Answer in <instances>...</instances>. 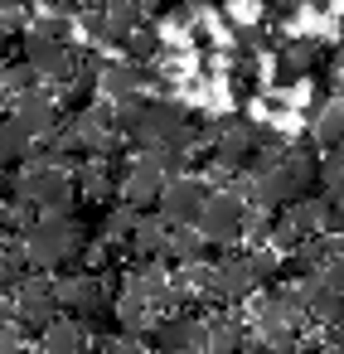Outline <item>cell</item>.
<instances>
[{"instance_id": "29", "label": "cell", "mask_w": 344, "mask_h": 354, "mask_svg": "<svg viewBox=\"0 0 344 354\" xmlns=\"http://www.w3.org/2000/svg\"><path fill=\"white\" fill-rule=\"evenodd\" d=\"M305 243V233L286 218V214H276V228H271V252H296Z\"/></svg>"}, {"instance_id": "18", "label": "cell", "mask_w": 344, "mask_h": 354, "mask_svg": "<svg viewBox=\"0 0 344 354\" xmlns=\"http://www.w3.org/2000/svg\"><path fill=\"white\" fill-rule=\"evenodd\" d=\"M35 354H88V330L68 315H59L49 330H39V344Z\"/></svg>"}, {"instance_id": "37", "label": "cell", "mask_w": 344, "mask_h": 354, "mask_svg": "<svg viewBox=\"0 0 344 354\" xmlns=\"http://www.w3.org/2000/svg\"><path fill=\"white\" fill-rule=\"evenodd\" d=\"M0 49H6V35H0Z\"/></svg>"}, {"instance_id": "36", "label": "cell", "mask_w": 344, "mask_h": 354, "mask_svg": "<svg viewBox=\"0 0 344 354\" xmlns=\"http://www.w3.org/2000/svg\"><path fill=\"white\" fill-rule=\"evenodd\" d=\"M238 354H267V349H262V344H257V339H247V344H242V349H238Z\"/></svg>"}, {"instance_id": "35", "label": "cell", "mask_w": 344, "mask_h": 354, "mask_svg": "<svg viewBox=\"0 0 344 354\" xmlns=\"http://www.w3.org/2000/svg\"><path fill=\"white\" fill-rule=\"evenodd\" d=\"M329 68H334V73H339V78H344V44H339V49H334V54H329Z\"/></svg>"}, {"instance_id": "12", "label": "cell", "mask_w": 344, "mask_h": 354, "mask_svg": "<svg viewBox=\"0 0 344 354\" xmlns=\"http://www.w3.org/2000/svg\"><path fill=\"white\" fill-rule=\"evenodd\" d=\"M339 257H344V238L315 233V238H305V243L291 252L286 272H291V281H296V277H325V272H329V262H339Z\"/></svg>"}, {"instance_id": "28", "label": "cell", "mask_w": 344, "mask_h": 354, "mask_svg": "<svg viewBox=\"0 0 344 354\" xmlns=\"http://www.w3.org/2000/svg\"><path fill=\"white\" fill-rule=\"evenodd\" d=\"M78 30H83V39H88V49H117V35H112V25H107V10L97 6H88L83 15H78Z\"/></svg>"}, {"instance_id": "30", "label": "cell", "mask_w": 344, "mask_h": 354, "mask_svg": "<svg viewBox=\"0 0 344 354\" xmlns=\"http://www.w3.org/2000/svg\"><path fill=\"white\" fill-rule=\"evenodd\" d=\"M0 354H30V330L15 320L6 335H0Z\"/></svg>"}, {"instance_id": "7", "label": "cell", "mask_w": 344, "mask_h": 354, "mask_svg": "<svg viewBox=\"0 0 344 354\" xmlns=\"http://www.w3.org/2000/svg\"><path fill=\"white\" fill-rule=\"evenodd\" d=\"M6 117L20 127V131H30L35 141L39 136H54L64 122H59V97L49 93V88H25V93H15L10 97V107H6Z\"/></svg>"}, {"instance_id": "33", "label": "cell", "mask_w": 344, "mask_h": 354, "mask_svg": "<svg viewBox=\"0 0 344 354\" xmlns=\"http://www.w3.org/2000/svg\"><path fill=\"white\" fill-rule=\"evenodd\" d=\"M10 325H15V301H10V296H0V335H6Z\"/></svg>"}, {"instance_id": "26", "label": "cell", "mask_w": 344, "mask_h": 354, "mask_svg": "<svg viewBox=\"0 0 344 354\" xmlns=\"http://www.w3.org/2000/svg\"><path fill=\"white\" fill-rule=\"evenodd\" d=\"M30 131H20L10 117L0 122V170H15V165H25V156H30Z\"/></svg>"}, {"instance_id": "10", "label": "cell", "mask_w": 344, "mask_h": 354, "mask_svg": "<svg viewBox=\"0 0 344 354\" xmlns=\"http://www.w3.org/2000/svg\"><path fill=\"white\" fill-rule=\"evenodd\" d=\"M25 44V64L35 68V78L39 83H68L73 73H78V54H73V44H44V39H20Z\"/></svg>"}, {"instance_id": "24", "label": "cell", "mask_w": 344, "mask_h": 354, "mask_svg": "<svg viewBox=\"0 0 344 354\" xmlns=\"http://www.w3.org/2000/svg\"><path fill=\"white\" fill-rule=\"evenodd\" d=\"M107 25H112V35H117V49L131 39V30H141L146 25V6L141 0H107Z\"/></svg>"}, {"instance_id": "15", "label": "cell", "mask_w": 344, "mask_h": 354, "mask_svg": "<svg viewBox=\"0 0 344 354\" xmlns=\"http://www.w3.org/2000/svg\"><path fill=\"white\" fill-rule=\"evenodd\" d=\"M247 344V330L238 315H209L199 320V339H194V354H238Z\"/></svg>"}, {"instance_id": "3", "label": "cell", "mask_w": 344, "mask_h": 354, "mask_svg": "<svg viewBox=\"0 0 344 354\" xmlns=\"http://www.w3.org/2000/svg\"><path fill=\"white\" fill-rule=\"evenodd\" d=\"M325 59V39L320 35H291L276 44L271 54V88H300Z\"/></svg>"}, {"instance_id": "22", "label": "cell", "mask_w": 344, "mask_h": 354, "mask_svg": "<svg viewBox=\"0 0 344 354\" xmlns=\"http://www.w3.org/2000/svg\"><path fill=\"white\" fill-rule=\"evenodd\" d=\"M165 54V35H160V25H141V30H131V39L122 44V59H131V64H155Z\"/></svg>"}, {"instance_id": "13", "label": "cell", "mask_w": 344, "mask_h": 354, "mask_svg": "<svg viewBox=\"0 0 344 354\" xmlns=\"http://www.w3.org/2000/svg\"><path fill=\"white\" fill-rule=\"evenodd\" d=\"M136 93H146L141 64H131V59H107L102 73H97V97L117 107V102H126V97H136Z\"/></svg>"}, {"instance_id": "5", "label": "cell", "mask_w": 344, "mask_h": 354, "mask_svg": "<svg viewBox=\"0 0 344 354\" xmlns=\"http://www.w3.org/2000/svg\"><path fill=\"white\" fill-rule=\"evenodd\" d=\"M209 180L204 175H175V180H165V194H160V218L170 223V228H194L199 223V214H204V204H209Z\"/></svg>"}, {"instance_id": "6", "label": "cell", "mask_w": 344, "mask_h": 354, "mask_svg": "<svg viewBox=\"0 0 344 354\" xmlns=\"http://www.w3.org/2000/svg\"><path fill=\"white\" fill-rule=\"evenodd\" d=\"M180 127H189V112H184V102H170V97H146V112H141L136 131L126 136V146L141 156V151L160 146L165 136H175Z\"/></svg>"}, {"instance_id": "34", "label": "cell", "mask_w": 344, "mask_h": 354, "mask_svg": "<svg viewBox=\"0 0 344 354\" xmlns=\"http://www.w3.org/2000/svg\"><path fill=\"white\" fill-rule=\"evenodd\" d=\"M30 0H0V15H25Z\"/></svg>"}, {"instance_id": "9", "label": "cell", "mask_w": 344, "mask_h": 354, "mask_svg": "<svg viewBox=\"0 0 344 354\" xmlns=\"http://www.w3.org/2000/svg\"><path fill=\"white\" fill-rule=\"evenodd\" d=\"M242 214H247V204H238L233 194L213 189L194 228H199V233H204V238H209L213 248H233V243L242 238Z\"/></svg>"}, {"instance_id": "25", "label": "cell", "mask_w": 344, "mask_h": 354, "mask_svg": "<svg viewBox=\"0 0 344 354\" xmlns=\"http://www.w3.org/2000/svg\"><path fill=\"white\" fill-rule=\"evenodd\" d=\"M20 39H44V44H68L73 39V15L68 10H44Z\"/></svg>"}, {"instance_id": "14", "label": "cell", "mask_w": 344, "mask_h": 354, "mask_svg": "<svg viewBox=\"0 0 344 354\" xmlns=\"http://www.w3.org/2000/svg\"><path fill=\"white\" fill-rule=\"evenodd\" d=\"M252 320H257V330H286V325H300L305 315H300L296 286H291V281H281V286H267V296L257 301Z\"/></svg>"}, {"instance_id": "31", "label": "cell", "mask_w": 344, "mask_h": 354, "mask_svg": "<svg viewBox=\"0 0 344 354\" xmlns=\"http://www.w3.org/2000/svg\"><path fill=\"white\" fill-rule=\"evenodd\" d=\"M325 233H329V238H344V204H329V214H325Z\"/></svg>"}, {"instance_id": "19", "label": "cell", "mask_w": 344, "mask_h": 354, "mask_svg": "<svg viewBox=\"0 0 344 354\" xmlns=\"http://www.w3.org/2000/svg\"><path fill=\"white\" fill-rule=\"evenodd\" d=\"M209 248H213V243H209L199 228H175V233H170V257H165V262H175V267L184 272V267L209 262Z\"/></svg>"}, {"instance_id": "23", "label": "cell", "mask_w": 344, "mask_h": 354, "mask_svg": "<svg viewBox=\"0 0 344 354\" xmlns=\"http://www.w3.org/2000/svg\"><path fill=\"white\" fill-rule=\"evenodd\" d=\"M305 238H315V233H325V214H329V199L325 194H305V199H296L291 209H281Z\"/></svg>"}, {"instance_id": "11", "label": "cell", "mask_w": 344, "mask_h": 354, "mask_svg": "<svg viewBox=\"0 0 344 354\" xmlns=\"http://www.w3.org/2000/svg\"><path fill=\"white\" fill-rule=\"evenodd\" d=\"M213 272H218L213 301H228V306L247 301V296L262 286V281H257V267H252V252H228V257L213 262Z\"/></svg>"}, {"instance_id": "4", "label": "cell", "mask_w": 344, "mask_h": 354, "mask_svg": "<svg viewBox=\"0 0 344 354\" xmlns=\"http://www.w3.org/2000/svg\"><path fill=\"white\" fill-rule=\"evenodd\" d=\"M10 301H15V320L25 325V330H49L54 320H59V291H54V277H44V272H30L15 291H10Z\"/></svg>"}, {"instance_id": "17", "label": "cell", "mask_w": 344, "mask_h": 354, "mask_svg": "<svg viewBox=\"0 0 344 354\" xmlns=\"http://www.w3.org/2000/svg\"><path fill=\"white\" fill-rule=\"evenodd\" d=\"M194 339H199V320H189V315H165L151 330L155 354H194Z\"/></svg>"}, {"instance_id": "20", "label": "cell", "mask_w": 344, "mask_h": 354, "mask_svg": "<svg viewBox=\"0 0 344 354\" xmlns=\"http://www.w3.org/2000/svg\"><path fill=\"white\" fill-rule=\"evenodd\" d=\"M310 141H315V151H339L344 146V102L339 97L320 107V117L310 122Z\"/></svg>"}, {"instance_id": "1", "label": "cell", "mask_w": 344, "mask_h": 354, "mask_svg": "<svg viewBox=\"0 0 344 354\" xmlns=\"http://www.w3.org/2000/svg\"><path fill=\"white\" fill-rule=\"evenodd\" d=\"M20 243H25V257L35 272H54V267H68L83 257V248L93 243V228H88V218L64 209V214H39Z\"/></svg>"}, {"instance_id": "27", "label": "cell", "mask_w": 344, "mask_h": 354, "mask_svg": "<svg viewBox=\"0 0 344 354\" xmlns=\"http://www.w3.org/2000/svg\"><path fill=\"white\" fill-rule=\"evenodd\" d=\"M271 228H276V214H271V209H262V204H247V214H242V238H247V252L271 248Z\"/></svg>"}, {"instance_id": "32", "label": "cell", "mask_w": 344, "mask_h": 354, "mask_svg": "<svg viewBox=\"0 0 344 354\" xmlns=\"http://www.w3.org/2000/svg\"><path fill=\"white\" fill-rule=\"evenodd\" d=\"M325 286L344 296V257H339V262H329V272H325Z\"/></svg>"}, {"instance_id": "2", "label": "cell", "mask_w": 344, "mask_h": 354, "mask_svg": "<svg viewBox=\"0 0 344 354\" xmlns=\"http://www.w3.org/2000/svg\"><path fill=\"white\" fill-rule=\"evenodd\" d=\"M78 194V175L68 165H25L15 180V199L35 204L39 214H64Z\"/></svg>"}, {"instance_id": "8", "label": "cell", "mask_w": 344, "mask_h": 354, "mask_svg": "<svg viewBox=\"0 0 344 354\" xmlns=\"http://www.w3.org/2000/svg\"><path fill=\"white\" fill-rule=\"evenodd\" d=\"M160 194H165V170L151 156H131V165L122 175V204L136 214H151V209H160Z\"/></svg>"}, {"instance_id": "21", "label": "cell", "mask_w": 344, "mask_h": 354, "mask_svg": "<svg viewBox=\"0 0 344 354\" xmlns=\"http://www.w3.org/2000/svg\"><path fill=\"white\" fill-rule=\"evenodd\" d=\"M228 93H233L238 107L252 102V97L262 93V68H257V59H242V54L228 59Z\"/></svg>"}, {"instance_id": "16", "label": "cell", "mask_w": 344, "mask_h": 354, "mask_svg": "<svg viewBox=\"0 0 344 354\" xmlns=\"http://www.w3.org/2000/svg\"><path fill=\"white\" fill-rule=\"evenodd\" d=\"M170 233H175V228H170L160 214H141L126 248H131L136 262H165V257H170Z\"/></svg>"}]
</instances>
